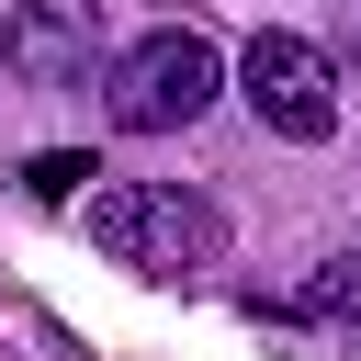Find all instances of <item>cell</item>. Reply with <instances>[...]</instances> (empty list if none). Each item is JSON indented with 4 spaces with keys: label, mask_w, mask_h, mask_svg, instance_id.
Masks as SVG:
<instances>
[{
    "label": "cell",
    "mask_w": 361,
    "mask_h": 361,
    "mask_svg": "<svg viewBox=\"0 0 361 361\" xmlns=\"http://www.w3.org/2000/svg\"><path fill=\"white\" fill-rule=\"evenodd\" d=\"M79 214H90V248L147 271V282H192V271L226 259V214L203 192H180V180H102Z\"/></svg>",
    "instance_id": "obj_1"
},
{
    "label": "cell",
    "mask_w": 361,
    "mask_h": 361,
    "mask_svg": "<svg viewBox=\"0 0 361 361\" xmlns=\"http://www.w3.org/2000/svg\"><path fill=\"white\" fill-rule=\"evenodd\" d=\"M214 90H226V45H214V34H192V23H147V34L113 56L102 113H113L124 135H180V124H203V113H214Z\"/></svg>",
    "instance_id": "obj_2"
},
{
    "label": "cell",
    "mask_w": 361,
    "mask_h": 361,
    "mask_svg": "<svg viewBox=\"0 0 361 361\" xmlns=\"http://www.w3.org/2000/svg\"><path fill=\"white\" fill-rule=\"evenodd\" d=\"M237 90H248V113H259L282 147H327V135H338V68H327L305 34H248V45H237Z\"/></svg>",
    "instance_id": "obj_3"
},
{
    "label": "cell",
    "mask_w": 361,
    "mask_h": 361,
    "mask_svg": "<svg viewBox=\"0 0 361 361\" xmlns=\"http://www.w3.org/2000/svg\"><path fill=\"white\" fill-rule=\"evenodd\" d=\"M90 56H102V11H90V0H11L0 68H11L23 90H79Z\"/></svg>",
    "instance_id": "obj_4"
},
{
    "label": "cell",
    "mask_w": 361,
    "mask_h": 361,
    "mask_svg": "<svg viewBox=\"0 0 361 361\" xmlns=\"http://www.w3.org/2000/svg\"><path fill=\"white\" fill-rule=\"evenodd\" d=\"M90 180H102V158H79V147H45V158L23 169V192H34V203H79Z\"/></svg>",
    "instance_id": "obj_5"
},
{
    "label": "cell",
    "mask_w": 361,
    "mask_h": 361,
    "mask_svg": "<svg viewBox=\"0 0 361 361\" xmlns=\"http://www.w3.org/2000/svg\"><path fill=\"white\" fill-rule=\"evenodd\" d=\"M361 305V259H316V282L293 293V316H350Z\"/></svg>",
    "instance_id": "obj_6"
}]
</instances>
